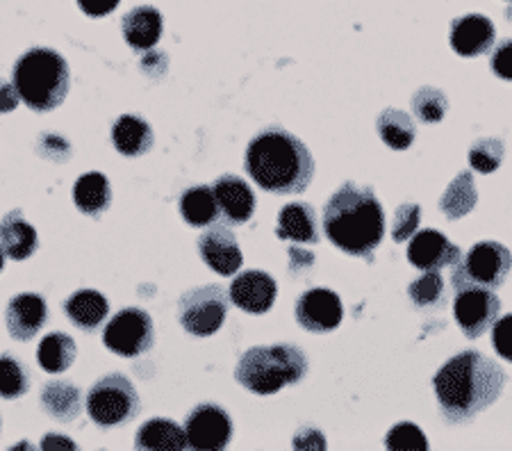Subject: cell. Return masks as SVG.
Instances as JSON below:
<instances>
[{
  "label": "cell",
  "instance_id": "obj_1",
  "mask_svg": "<svg viewBox=\"0 0 512 451\" xmlns=\"http://www.w3.org/2000/svg\"><path fill=\"white\" fill-rule=\"evenodd\" d=\"M506 372L476 349L460 351L433 376V390L444 420L465 424L501 397Z\"/></svg>",
  "mask_w": 512,
  "mask_h": 451
},
{
  "label": "cell",
  "instance_id": "obj_2",
  "mask_svg": "<svg viewBox=\"0 0 512 451\" xmlns=\"http://www.w3.org/2000/svg\"><path fill=\"white\" fill-rule=\"evenodd\" d=\"M246 174L264 192L301 194L315 176V158L299 137L280 126H269L251 139L244 158Z\"/></svg>",
  "mask_w": 512,
  "mask_h": 451
},
{
  "label": "cell",
  "instance_id": "obj_3",
  "mask_svg": "<svg viewBox=\"0 0 512 451\" xmlns=\"http://www.w3.org/2000/svg\"><path fill=\"white\" fill-rule=\"evenodd\" d=\"M324 231L340 251L374 262L385 235V212L374 190L344 183L324 205Z\"/></svg>",
  "mask_w": 512,
  "mask_h": 451
},
{
  "label": "cell",
  "instance_id": "obj_4",
  "mask_svg": "<svg viewBox=\"0 0 512 451\" xmlns=\"http://www.w3.org/2000/svg\"><path fill=\"white\" fill-rule=\"evenodd\" d=\"M12 82L30 110L51 112L69 94V64L53 48H30L16 60Z\"/></svg>",
  "mask_w": 512,
  "mask_h": 451
},
{
  "label": "cell",
  "instance_id": "obj_5",
  "mask_svg": "<svg viewBox=\"0 0 512 451\" xmlns=\"http://www.w3.org/2000/svg\"><path fill=\"white\" fill-rule=\"evenodd\" d=\"M308 372V358L296 344L253 347L239 358L235 379L253 395H276L285 385L299 383Z\"/></svg>",
  "mask_w": 512,
  "mask_h": 451
},
{
  "label": "cell",
  "instance_id": "obj_6",
  "mask_svg": "<svg viewBox=\"0 0 512 451\" xmlns=\"http://www.w3.org/2000/svg\"><path fill=\"white\" fill-rule=\"evenodd\" d=\"M510 269L512 256L506 246L499 242H478L469 249L465 258H460L453 265V290H465V287L499 290L506 283Z\"/></svg>",
  "mask_w": 512,
  "mask_h": 451
},
{
  "label": "cell",
  "instance_id": "obj_7",
  "mask_svg": "<svg viewBox=\"0 0 512 451\" xmlns=\"http://www.w3.org/2000/svg\"><path fill=\"white\" fill-rule=\"evenodd\" d=\"M139 413L135 385L123 374H107L92 385L87 395V415L103 429L130 422Z\"/></svg>",
  "mask_w": 512,
  "mask_h": 451
},
{
  "label": "cell",
  "instance_id": "obj_8",
  "mask_svg": "<svg viewBox=\"0 0 512 451\" xmlns=\"http://www.w3.org/2000/svg\"><path fill=\"white\" fill-rule=\"evenodd\" d=\"M228 292L221 285H201L185 292L178 303V319L189 335L210 338L228 315Z\"/></svg>",
  "mask_w": 512,
  "mask_h": 451
},
{
  "label": "cell",
  "instance_id": "obj_9",
  "mask_svg": "<svg viewBox=\"0 0 512 451\" xmlns=\"http://www.w3.org/2000/svg\"><path fill=\"white\" fill-rule=\"evenodd\" d=\"M153 319L142 308H123L105 326L103 344L121 358H137L153 349Z\"/></svg>",
  "mask_w": 512,
  "mask_h": 451
},
{
  "label": "cell",
  "instance_id": "obj_10",
  "mask_svg": "<svg viewBox=\"0 0 512 451\" xmlns=\"http://www.w3.org/2000/svg\"><path fill=\"white\" fill-rule=\"evenodd\" d=\"M456 301H453V317L460 326V331L469 340L481 338L483 333L490 331L501 315V301L494 290L485 287H465L456 290Z\"/></svg>",
  "mask_w": 512,
  "mask_h": 451
},
{
  "label": "cell",
  "instance_id": "obj_11",
  "mask_svg": "<svg viewBox=\"0 0 512 451\" xmlns=\"http://www.w3.org/2000/svg\"><path fill=\"white\" fill-rule=\"evenodd\" d=\"M185 438L192 449H226L233 440V420L221 406L201 404L187 415Z\"/></svg>",
  "mask_w": 512,
  "mask_h": 451
},
{
  "label": "cell",
  "instance_id": "obj_12",
  "mask_svg": "<svg viewBox=\"0 0 512 451\" xmlns=\"http://www.w3.org/2000/svg\"><path fill=\"white\" fill-rule=\"evenodd\" d=\"M198 253H201L205 265L219 276H235L244 265V256L235 233L226 224H217V221L198 237Z\"/></svg>",
  "mask_w": 512,
  "mask_h": 451
},
{
  "label": "cell",
  "instance_id": "obj_13",
  "mask_svg": "<svg viewBox=\"0 0 512 451\" xmlns=\"http://www.w3.org/2000/svg\"><path fill=\"white\" fill-rule=\"evenodd\" d=\"M342 299L333 290L315 287L296 301V322L310 333H328L342 324Z\"/></svg>",
  "mask_w": 512,
  "mask_h": 451
},
{
  "label": "cell",
  "instance_id": "obj_14",
  "mask_svg": "<svg viewBox=\"0 0 512 451\" xmlns=\"http://www.w3.org/2000/svg\"><path fill=\"white\" fill-rule=\"evenodd\" d=\"M460 258V246L435 228L417 231L408 246V260L421 272H440L444 267L456 265Z\"/></svg>",
  "mask_w": 512,
  "mask_h": 451
},
{
  "label": "cell",
  "instance_id": "obj_15",
  "mask_svg": "<svg viewBox=\"0 0 512 451\" xmlns=\"http://www.w3.org/2000/svg\"><path fill=\"white\" fill-rule=\"evenodd\" d=\"M278 297V285L274 276L267 272H258V269H251V272L239 274L233 283H230L228 299L235 303L237 308H242L244 313L251 315H264L269 313L271 306L276 303Z\"/></svg>",
  "mask_w": 512,
  "mask_h": 451
},
{
  "label": "cell",
  "instance_id": "obj_16",
  "mask_svg": "<svg viewBox=\"0 0 512 451\" xmlns=\"http://www.w3.org/2000/svg\"><path fill=\"white\" fill-rule=\"evenodd\" d=\"M214 199L219 205V215L228 224H246L255 212V194L244 178L235 174H224L212 185Z\"/></svg>",
  "mask_w": 512,
  "mask_h": 451
},
{
  "label": "cell",
  "instance_id": "obj_17",
  "mask_svg": "<svg viewBox=\"0 0 512 451\" xmlns=\"http://www.w3.org/2000/svg\"><path fill=\"white\" fill-rule=\"evenodd\" d=\"M494 23L483 14H465L451 23V48L462 57H478L492 51Z\"/></svg>",
  "mask_w": 512,
  "mask_h": 451
},
{
  "label": "cell",
  "instance_id": "obj_18",
  "mask_svg": "<svg viewBox=\"0 0 512 451\" xmlns=\"http://www.w3.org/2000/svg\"><path fill=\"white\" fill-rule=\"evenodd\" d=\"M48 319V308L44 297L32 292H23L12 297L10 306H7L5 313V322H7V331L14 340L19 342H28L35 338V335L44 328Z\"/></svg>",
  "mask_w": 512,
  "mask_h": 451
},
{
  "label": "cell",
  "instance_id": "obj_19",
  "mask_svg": "<svg viewBox=\"0 0 512 451\" xmlns=\"http://www.w3.org/2000/svg\"><path fill=\"white\" fill-rule=\"evenodd\" d=\"M121 30H123V39L130 48H135L139 53H148L155 44L162 39V30H164V21L162 14L155 10L151 5H142L130 10L121 21Z\"/></svg>",
  "mask_w": 512,
  "mask_h": 451
},
{
  "label": "cell",
  "instance_id": "obj_20",
  "mask_svg": "<svg viewBox=\"0 0 512 451\" xmlns=\"http://www.w3.org/2000/svg\"><path fill=\"white\" fill-rule=\"evenodd\" d=\"M276 235L280 237V240L319 244L321 235H319L315 208H312L310 203H303V201L287 203L278 215Z\"/></svg>",
  "mask_w": 512,
  "mask_h": 451
},
{
  "label": "cell",
  "instance_id": "obj_21",
  "mask_svg": "<svg viewBox=\"0 0 512 451\" xmlns=\"http://www.w3.org/2000/svg\"><path fill=\"white\" fill-rule=\"evenodd\" d=\"M112 144L126 158H139L153 149L155 137L151 123L135 114H121L112 126Z\"/></svg>",
  "mask_w": 512,
  "mask_h": 451
},
{
  "label": "cell",
  "instance_id": "obj_22",
  "mask_svg": "<svg viewBox=\"0 0 512 451\" xmlns=\"http://www.w3.org/2000/svg\"><path fill=\"white\" fill-rule=\"evenodd\" d=\"M0 246H3L5 256L12 260H26L37 251V231L35 226L28 224L21 210L7 212L0 221Z\"/></svg>",
  "mask_w": 512,
  "mask_h": 451
},
{
  "label": "cell",
  "instance_id": "obj_23",
  "mask_svg": "<svg viewBox=\"0 0 512 451\" xmlns=\"http://www.w3.org/2000/svg\"><path fill=\"white\" fill-rule=\"evenodd\" d=\"M73 203L87 217H101L112 203L110 180L101 171H89L82 174L73 185Z\"/></svg>",
  "mask_w": 512,
  "mask_h": 451
},
{
  "label": "cell",
  "instance_id": "obj_24",
  "mask_svg": "<svg viewBox=\"0 0 512 451\" xmlns=\"http://www.w3.org/2000/svg\"><path fill=\"white\" fill-rule=\"evenodd\" d=\"M64 313L80 331H94L105 322L107 313H110V303L101 292L78 290L64 301Z\"/></svg>",
  "mask_w": 512,
  "mask_h": 451
},
{
  "label": "cell",
  "instance_id": "obj_25",
  "mask_svg": "<svg viewBox=\"0 0 512 451\" xmlns=\"http://www.w3.org/2000/svg\"><path fill=\"white\" fill-rule=\"evenodd\" d=\"M41 406L57 422L69 424L78 420L82 410V392L78 385L69 381H51L41 390Z\"/></svg>",
  "mask_w": 512,
  "mask_h": 451
},
{
  "label": "cell",
  "instance_id": "obj_26",
  "mask_svg": "<svg viewBox=\"0 0 512 451\" xmlns=\"http://www.w3.org/2000/svg\"><path fill=\"white\" fill-rule=\"evenodd\" d=\"M135 447L137 449H171V451L185 449L187 447L185 429L173 420L155 417V420H148L139 426Z\"/></svg>",
  "mask_w": 512,
  "mask_h": 451
},
{
  "label": "cell",
  "instance_id": "obj_27",
  "mask_svg": "<svg viewBox=\"0 0 512 451\" xmlns=\"http://www.w3.org/2000/svg\"><path fill=\"white\" fill-rule=\"evenodd\" d=\"M180 215L189 226L203 228L219 219V205L210 185H196L180 196Z\"/></svg>",
  "mask_w": 512,
  "mask_h": 451
},
{
  "label": "cell",
  "instance_id": "obj_28",
  "mask_svg": "<svg viewBox=\"0 0 512 451\" xmlns=\"http://www.w3.org/2000/svg\"><path fill=\"white\" fill-rule=\"evenodd\" d=\"M76 354H78V347L71 335L55 331V333H48L46 338L39 342L37 360L44 372L62 374L73 365Z\"/></svg>",
  "mask_w": 512,
  "mask_h": 451
},
{
  "label": "cell",
  "instance_id": "obj_29",
  "mask_svg": "<svg viewBox=\"0 0 512 451\" xmlns=\"http://www.w3.org/2000/svg\"><path fill=\"white\" fill-rule=\"evenodd\" d=\"M378 135H381L383 142L390 146L394 151H406L415 142V121L410 119V114L403 110H394L387 108L381 114H378L376 121Z\"/></svg>",
  "mask_w": 512,
  "mask_h": 451
},
{
  "label": "cell",
  "instance_id": "obj_30",
  "mask_svg": "<svg viewBox=\"0 0 512 451\" xmlns=\"http://www.w3.org/2000/svg\"><path fill=\"white\" fill-rule=\"evenodd\" d=\"M476 201H478V194H476L474 178L469 171H462V174L449 185V190L444 192L440 208L444 215H447V219L453 221V219L465 217L467 212H472Z\"/></svg>",
  "mask_w": 512,
  "mask_h": 451
},
{
  "label": "cell",
  "instance_id": "obj_31",
  "mask_svg": "<svg viewBox=\"0 0 512 451\" xmlns=\"http://www.w3.org/2000/svg\"><path fill=\"white\" fill-rule=\"evenodd\" d=\"M30 379L28 369L23 367L14 356H0V397L3 399H19L28 392Z\"/></svg>",
  "mask_w": 512,
  "mask_h": 451
},
{
  "label": "cell",
  "instance_id": "obj_32",
  "mask_svg": "<svg viewBox=\"0 0 512 451\" xmlns=\"http://www.w3.org/2000/svg\"><path fill=\"white\" fill-rule=\"evenodd\" d=\"M449 110V101L444 92L435 87H421L412 94V112L421 123H440Z\"/></svg>",
  "mask_w": 512,
  "mask_h": 451
},
{
  "label": "cell",
  "instance_id": "obj_33",
  "mask_svg": "<svg viewBox=\"0 0 512 451\" xmlns=\"http://www.w3.org/2000/svg\"><path fill=\"white\" fill-rule=\"evenodd\" d=\"M503 142L497 137H483L469 149V164L481 174H492L501 167Z\"/></svg>",
  "mask_w": 512,
  "mask_h": 451
},
{
  "label": "cell",
  "instance_id": "obj_34",
  "mask_svg": "<svg viewBox=\"0 0 512 451\" xmlns=\"http://www.w3.org/2000/svg\"><path fill=\"white\" fill-rule=\"evenodd\" d=\"M408 294L417 308L437 306L444 299V278L440 272H426L417 281H412Z\"/></svg>",
  "mask_w": 512,
  "mask_h": 451
},
{
  "label": "cell",
  "instance_id": "obj_35",
  "mask_svg": "<svg viewBox=\"0 0 512 451\" xmlns=\"http://www.w3.org/2000/svg\"><path fill=\"white\" fill-rule=\"evenodd\" d=\"M385 447L403 449V451H424L428 449V440L417 424L401 422V424H394L390 433H387Z\"/></svg>",
  "mask_w": 512,
  "mask_h": 451
},
{
  "label": "cell",
  "instance_id": "obj_36",
  "mask_svg": "<svg viewBox=\"0 0 512 451\" xmlns=\"http://www.w3.org/2000/svg\"><path fill=\"white\" fill-rule=\"evenodd\" d=\"M421 221V208L417 203H403L394 212V224H392V237L396 244L410 240L412 235L419 231Z\"/></svg>",
  "mask_w": 512,
  "mask_h": 451
},
{
  "label": "cell",
  "instance_id": "obj_37",
  "mask_svg": "<svg viewBox=\"0 0 512 451\" xmlns=\"http://www.w3.org/2000/svg\"><path fill=\"white\" fill-rule=\"evenodd\" d=\"M492 344H494V351H497L503 360L512 363V315H506L494 322Z\"/></svg>",
  "mask_w": 512,
  "mask_h": 451
},
{
  "label": "cell",
  "instance_id": "obj_38",
  "mask_svg": "<svg viewBox=\"0 0 512 451\" xmlns=\"http://www.w3.org/2000/svg\"><path fill=\"white\" fill-rule=\"evenodd\" d=\"M490 67L494 71V76H499L501 80H512V39L501 41V44L494 48Z\"/></svg>",
  "mask_w": 512,
  "mask_h": 451
},
{
  "label": "cell",
  "instance_id": "obj_39",
  "mask_svg": "<svg viewBox=\"0 0 512 451\" xmlns=\"http://www.w3.org/2000/svg\"><path fill=\"white\" fill-rule=\"evenodd\" d=\"M39 153L48 160H60L64 162L66 155L71 153V146L64 137L53 135V133H44L39 139Z\"/></svg>",
  "mask_w": 512,
  "mask_h": 451
},
{
  "label": "cell",
  "instance_id": "obj_40",
  "mask_svg": "<svg viewBox=\"0 0 512 451\" xmlns=\"http://www.w3.org/2000/svg\"><path fill=\"white\" fill-rule=\"evenodd\" d=\"M119 3L121 0H78L80 10L87 16H92V19H101V16L112 14L119 7Z\"/></svg>",
  "mask_w": 512,
  "mask_h": 451
},
{
  "label": "cell",
  "instance_id": "obj_41",
  "mask_svg": "<svg viewBox=\"0 0 512 451\" xmlns=\"http://www.w3.org/2000/svg\"><path fill=\"white\" fill-rule=\"evenodd\" d=\"M19 101H21V96H19V92H16L14 82H7L0 78V114L16 110Z\"/></svg>",
  "mask_w": 512,
  "mask_h": 451
},
{
  "label": "cell",
  "instance_id": "obj_42",
  "mask_svg": "<svg viewBox=\"0 0 512 451\" xmlns=\"http://www.w3.org/2000/svg\"><path fill=\"white\" fill-rule=\"evenodd\" d=\"M41 449H78V445L69 438H62V436H55V433H51V436H46L44 440H41Z\"/></svg>",
  "mask_w": 512,
  "mask_h": 451
},
{
  "label": "cell",
  "instance_id": "obj_43",
  "mask_svg": "<svg viewBox=\"0 0 512 451\" xmlns=\"http://www.w3.org/2000/svg\"><path fill=\"white\" fill-rule=\"evenodd\" d=\"M3 267H5V251L3 246H0V272H3Z\"/></svg>",
  "mask_w": 512,
  "mask_h": 451
},
{
  "label": "cell",
  "instance_id": "obj_44",
  "mask_svg": "<svg viewBox=\"0 0 512 451\" xmlns=\"http://www.w3.org/2000/svg\"><path fill=\"white\" fill-rule=\"evenodd\" d=\"M0 429H3V420H0Z\"/></svg>",
  "mask_w": 512,
  "mask_h": 451
}]
</instances>
